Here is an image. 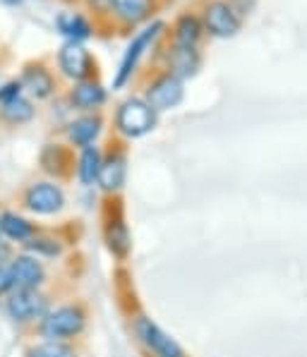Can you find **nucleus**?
Instances as JSON below:
<instances>
[{"mask_svg":"<svg viewBox=\"0 0 307 357\" xmlns=\"http://www.w3.org/2000/svg\"><path fill=\"white\" fill-rule=\"evenodd\" d=\"M60 70L68 77H73V79H84L91 73L89 53L75 41L65 43L63 51H60Z\"/></svg>","mask_w":307,"mask_h":357,"instance_id":"1a4fd4ad","label":"nucleus"},{"mask_svg":"<svg viewBox=\"0 0 307 357\" xmlns=\"http://www.w3.org/2000/svg\"><path fill=\"white\" fill-rule=\"evenodd\" d=\"M5 3H10V5H17V3H22V0H5Z\"/></svg>","mask_w":307,"mask_h":357,"instance_id":"bb28decb","label":"nucleus"},{"mask_svg":"<svg viewBox=\"0 0 307 357\" xmlns=\"http://www.w3.org/2000/svg\"><path fill=\"white\" fill-rule=\"evenodd\" d=\"M98 132H101V120L82 118L70 125V139H73L77 146H89L98 137Z\"/></svg>","mask_w":307,"mask_h":357,"instance_id":"4468645a","label":"nucleus"},{"mask_svg":"<svg viewBox=\"0 0 307 357\" xmlns=\"http://www.w3.org/2000/svg\"><path fill=\"white\" fill-rule=\"evenodd\" d=\"M10 288H15L13 268H10V266H0V295L8 293Z\"/></svg>","mask_w":307,"mask_h":357,"instance_id":"393cba45","label":"nucleus"},{"mask_svg":"<svg viewBox=\"0 0 307 357\" xmlns=\"http://www.w3.org/2000/svg\"><path fill=\"white\" fill-rule=\"evenodd\" d=\"M8 312L13 319L29 321L46 312V300H43L36 290H17L8 302Z\"/></svg>","mask_w":307,"mask_h":357,"instance_id":"0eeeda50","label":"nucleus"},{"mask_svg":"<svg viewBox=\"0 0 307 357\" xmlns=\"http://www.w3.org/2000/svg\"><path fill=\"white\" fill-rule=\"evenodd\" d=\"M63 204H65V197L56 185L41 183L27 192V206L36 213H56L63 208Z\"/></svg>","mask_w":307,"mask_h":357,"instance_id":"6e6552de","label":"nucleus"},{"mask_svg":"<svg viewBox=\"0 0 307 357\" xmlns=\"http://www.w3.org/2000/svg\"><path fill=\"white\" fill-rule=\"evenodd\" d=\"M171 70L173 77H192L200 70V53L190 46H175L171 56Z\"/></svg>","mask_w":307,"mask_h":357,"instance_id":"9b49d317","label":"nucleus"},{"mask_svg":"<svg viewBox=\"0 0 307 357\" xmlns=\"http://www.w3.org/2000/svg\"><path fill=\"white\" fill-rule=\"evenodd\" d=\"M111 5L115 8V13H118L125 22L137 24V22L149 17L154 3H151V0H111Z\"/></svg>","mask_w":307,"mask_h":357,"instance_id":"f8f14e48","label":"nucleus"},{"mask_svg":"<svg viewBox=\"0 0 307 357\" xmlns=\"http://www.w3.org/2000/svg\"><path fill=\"white\" fill-rule=\"evenodd\" d=\"M29 247L34 252H46V255H58L60 252V247L56 243H51V240H34Z\"/></svg>","mask_w":307,"mask_h":357,"instance_id":"a878e982","label":"nucleus"},{"mask_svg":"<svg viewBox=\"0 0 307 357\" xmlns=\"http://www.w3.org/2000/svg\"><path fill=\"white\" fill-rule=\"evenodd\" d=\"M98 170H101V153L94 146H84V153L80 158V180L84 185H91L98 180Z\"/></svg>","mask_w":307,"mask_h":357,"instance_id":"6ab92c4d","label":"nucleus"},{"mask_svg":"<svg viewBox=\"0 0 307 357\" xmlns=\"http://www.w3.org/2000/svg\"><path fill=\"white\" fill-rule=\"evenodd\" d=\"M200 36H202L200 20L192 17V15H183V17L178 20V24H175V38H178V46L195 48L197 41H200Z\"/></svg>","mask_w":307,"mask_h":357,"instance_id":"f3484780","label":"nucleus"},{"mask_svg":"<svg viewBox=\"0 0 307 357\" xmlns=\"http://www.w3.org/2000/svg\"><path fill=\"white\" fill-rule=\"evenodd\" d=\"M22 96V84L20 82H10V84H5L3 89H0V106L8 101H15V98Z\"/></svg>","mask_w":307,"mask_h":357,"instance_id":"b1692460","label":"nucleus"},{"mask_svg":"<svg viewBox=\"0 0 307 357\" xmlns=\"http://www.w3.org/2000/svg\"><path fill=\"white\" fill-rule=\"evenodd\" d=\"M111 250L118 252V255H125V252H128V230H125L123 223H113V230H111Z\"/></svg>","mask_w":307,"mask_h":357,"instance_id":"5701e85b","label":"nucleus"},{"mask_svg":"<svg viewBox=\"0 0 307 357\" xmlns=\"http://www.w3.org/2000/svg\"><path fill=\"white\" fill-rule=\"evenodd\" d=\"M84 328V314L77 307H60L43 324V333L48 338H70Z\"/></svg>","mask_w":307,"mask_h":357,"instance_id":"39448f33","label":"nucleus"},{"mask_svg":"<svg viewBox=\"0 0 307 357\" xmlns=\"http://www.w3.org/2000/svg\"><path fill=\"white\" fill-rule=\"evenodd\" d=\"M29 357H75V353L60 343H43L31 350Z\"/></svg>","mask_w":307,"mask_h":357,"instance_id":"4be33fe9","label":"nucleus"},{"mask_svg":"<svg viewBox=\"0 0 307 357\" xmlns=\"http://www.w3.org/2000/svg\"><path fill=\"white\" fill-rule=\"evenodd\" d=\"M3 115H5V120L20 125V123H27V120H31V115H34V108H31L29 101H24V98L20 96V98H15V101L3 103Z\"/></svg>","mask_w":307,"mask_h":357,"instance_id":"412c9836","label":"nucleus"},{"mask_svg":"<svg viewBox=\"0 0 307 357\" xmlns=\"http://www.w3.org/2000/svg\"><path fill=\"white\" fill-rule=\"evenodd\" d=\"M183 101V84L178 77L166 75L161 79H156L147 91V103L154 113L156 111H171L178 103Z\"/></svg>","mask_w":307,"mask_h":357,"instance_id":"20e7f679","label":"nucleus"},{"mask_svg":"<svg viewBox=\"0 0 307 357\" xmlns=\"http://www.w3.org/2000/svg\"><path fill=\"white\" fill-rule=\"evenodd\" d=\"M13 281L17 290H36L43 283V266L31 257H17L13 264Z\"/></svg>","mask_w":307,"mask_h":357,"instance_id":"9d476101","label":"nucleus"},{"mask_svg":"<svg viewBox=\"0 0 307 357\" xmlns=\"http://www.w3.org/2000/svg\"><path fill=\"white\" fill-rule=\"evenodd\" d=\"M137 333H140V338L144 340V345L156 357H185L183 348H180L171 336H166L156 324L144 319V317L137 321Z\"/></svg>","mask_w":307,"mask_h":357,"instance_id":"423d86ee","label":"nucleus"},{"mask_svg":"<svg viewBox=\"0 0 307 357\" xmlns=\"http://www.w3.org/2000/svg\"><path fill=\"white\" fill-rule=\"evenodd\" d=\"M118 128L128 137H142L156 128V113L142 98H128L118 111Z\"/></svg>","mask_w":307,"mask_h":357,"instance_id":"f257e3e1","label":"nucleus"},{"mask_svg":"<svg viewBox=\"0 0 307 357\" xmlns=\"http://www.w3.org/2000/svg\"><path fill=\"white\" fill-rule=\"evenodd\" d=\"M22 84H24L36 98H46V96H51V91H53V77L41 68H29L24 73Z\"/></svg>","mask_w":307,"mask_h":357,"instance_id":"2eb2a0df","label":"nucleus"},{"mask_svg":"<svg viewBox=\"0 0 307 357\" xmlns=\"http://www.w3.org/2000/svg\"><path fill=\"white\" fill-rule=\"evenodd\" d=\"M0 230H3L8 238L17 240V243H22V240H29L31 238V226L24 221V218L15 216V213H3L0 216Z\"/></svg>","mask_w":307,"mask_h":357,"instance_id":"aec40b11","label":"nucleus"},{"mask_svg":"<svg viewBox=\"0 0 307 357\" xmlns=\"http://www.w3.org/2000/svg\"><path fill=\"white\" fill-rule=\"evenodd\" d=\"M204 24L211 36L230 38L238 34L243 22H240V15L233 5H228L226 0H214L204 10Z\"/></svg>","mask_w":307,"mask_h":357,"instance_id":"f03ea898","label":"nucleus"},{"mask_svg":"<svg viewBox=\"0 0 307 357\" xmlns=\"http://www.w3.org/2000/svg\"><path fill=\"white\" fill-rule=\"evenodd\" d=\"M98 183L106 190H118L125 183V158L123 156H111L106 163H101L98 170Z\"/></svg>","mask_w":307,"mask_h":357,"instance_id":"ddd939ff","label":"nucleus"},{"mask_svg":"<svg viewBox=\"0 0 307 357\" xmlns=\"http://www.w3.org/2000/svg\"><path fill=\"white\" fill-rule=\"evenodd\" d=\"M106 101V91L94 82H84L73 91V103L77 108H96Z\"/></svg>","mask_w":307,"mask_h":357,"instance_id":"dca6fc26","label":"nucleus"},{"mask_svg":"<svg viewBox=\"0 0 307 357\" xmlns=\"http://www.w3.org/2000/svg\"><path fill=\"white\" fill-rule=\"evenodd\" d=\"M163 29V22H154V24L149 26V29H144V31H140L137 34V38L133 43L128 46V51H125V58H123V63H120V70H118V75H115V82H113V86L115 89H120V86L125 84V82L133 77L135 73V68H137V63H140V58H142V53L147 51V48L154 43V38L158 36V31Z\"/></svg>","mask_w":307,"mask_h":357,"instance_id":"7ed1b4c3","label":"nucleus"},{"mask_svg":"<svg viewBox=\"0 0 307 357\" xmlns=\"http://www.w3.org/2000/svg\"><path fill=\"white\" fill-rule=\"evenodd\" d=\"M58 29L63 31L65 36H70V41H75V43H80L82 38H87L91 34L89 22L84 17H80V15H60Z\"/></svg>","mask_w":307,"mask_h":357,"instance_id":"a211bd4d","label":"nucleus"}]
</instances>
